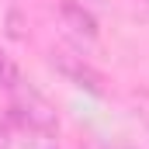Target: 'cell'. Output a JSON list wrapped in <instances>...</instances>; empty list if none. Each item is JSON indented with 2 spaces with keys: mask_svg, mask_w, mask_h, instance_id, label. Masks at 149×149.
Segmentation results:
<instances>
[{
  "mask_svg": "<svg viewBox=\"0 0 149 149\" xmlns=\"http://www.w3.org/2000/svg\"><path fill=\"white\" fill-rule=\"evenodd\" d=\"M10 118L21 128L35 132V135H56L59 132V114H56V108L38 90H28L24 83L17 90H10Z\"/></svg>",
  "mask_w": 149,
  "mask_h": 149,
  "instance_id": "obj_1",
  "label": "cell"
},
{
  "mask_svg": "<svg viewBox=\"0 0 149 149\" xmlns=\"http://www.w3.org/2000/svg\"><path fill=\"white\" fill-rule=\"evenodd\" d=\"M52 66H56V73H63L73 87L80 90H87V94H94V97H104L108 94V80L101 70H94L83 56H76V52H66V49H52Z\"/></svg>",
  "mask_w": 149,
  "mask_h": 149,
  "instance_id": "obj_2",
  "label": "cell"
},
{
  "mask_svg": "<svg viewBox=\"0 0 149 149\" xmlns=\"http://www.w3.org/2000/svg\"><path fill=\"white\" fill-rule=\"evenodd\" d=\"M59 14H63V24H66V28H73L76 35H83V38H97V17H94L87 7H80L76 0H63Z\"/></svg>",
  "mask_w": 149,
  "mask_h": 149,
  "instance_id": "obj_3",
  "label": "cell"
},
{
  "mask_svg": "<svg viewBox=\"0 0 149 149\" xmlns=\"http://www.w3.org/2000/svg\"><path fill=\"white\" fill-rule=\"evenodd\" d=\"M21 87V70H17V63L0 49V90H17Z\"/></svg>",
  "mask_w": 149,
  "mask_h": 149,
  "instance_id": "obj_4",
  "label": "cell"
},
{
  "mask_svg": "<svg viewBox=\"0 0 149 149\" xmlns=\"http://www.w3.org/2000/svg\"><path fill=\"white\" fill-rule=\"evenodd\" d=\"M10 146V139H7V132H3V125H0V149H7Z\"/></svg>",
  "mask_w": 149,
  "mask_h": 149,
  "instance_id": "obj_5",
  "label": "cell"
}]
</instances>
